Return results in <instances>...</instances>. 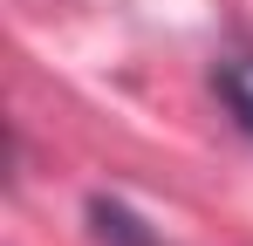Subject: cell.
<instances>
[{"label":"cell","instance_id":"obj_1","mask_svg":"<svg viewBox=\"0 0 253 246\" xmlns=\"http://www.w3.org/2000/svg\"><path fill=\"white\" fill-rule=\"evenodd\" d=\"M219 96H226V110L240 117V130H253V55H240V62L219 69Z\"/></svg>","mask_w":253,"mask_h":246}]
</instances>
